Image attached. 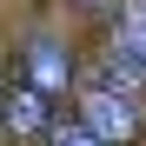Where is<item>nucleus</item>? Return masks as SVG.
Segmentation results:
<instances>
[{
  "instance_id": "nucleus-2",
  "label": "nucleus",
  "mask_w": 146,
  "mask_h": 146,
  "mask_svg": "<svg viewBox=\"0 0 146 146\" xmlns=\"http://www.w3.org/2000/svg\"><path fill=\"white\" fill-rule=\"evenodd\" d=\"M106 86L133 93V100L146 86V0H126V7H119V27H113V80Z\"/></svg>"
},
{
  "instance_id": "nucleus-5",
  "label": "nucleus",
  "mask_w": 146,
  "mask_h": 146,
  "mask_svg": "<svg viewBox=\"0 0 146 146\" xmlns=\"http://www.w3.org/2000/svg\"><path fill=\"white\" fill-rule=\"evenodd\" d=\"M46 146H100V139H93L80 119H66V126H53V139H46Z\"/></svg>"
},
{
  "instance_id": "nucleus-1",
  "label": "nucleus",
  "mask_w": 146,
  "mask_h": 146,
  "mask_svg": "<svg viewBox=\"0 0 146 146\" xmlns=\"http://www.w3.org/2000/svg\"><path fill=\"white\" fill-rule=\"evenodd\" d=\"M80 126L100 139V146H126L139 133V100L119 93V86H93L86 100H80Z\"/></svg>"
},
{
  "instance_id": "nucleus-4",
  "label": "nucleus",
  "mask_w": 146,
  "mask_h": 146,
  "mask_svg": "<svg viewBox=\"0 0 146 146\" xmlns=\"http://www.w3.org/2000/svg\"><path fill=\"white\" fill-rule=\"evenodd\" d=\"M0 119H7V139H40L46 126H53V100L33 93L27 80H13V93L0 100Z\"/></svg>"
},
{
  "instance_id": "nucleus-3",
  "label": "nucleus",
  "mask_w": 146,
  "mask_h": 146,
  "mask_svg": "<svg viewBox=\"0 0 146 146\" xmlns=\"http://www.w3.org/2000/svg\"><path fill=\"white\" fill-rule=\"evenodd\" d=\"M20 80H27L33 93H46V100H60V93L73 86V53L53 40V33H40L27 40V60H20Z\"/></svg>"
}]
</instances>
